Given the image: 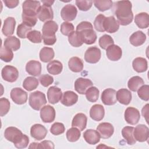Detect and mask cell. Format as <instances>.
<instances>
[{
  "label": "cell",
  "instance_id": "25",
  "mask_svg": "<svg viewBox=\"0 0 149 149\" xmlns=\"http://www.w3.org/2000/svg\"><path fill=\"white\" fill-rule=\"evenodd\" d=\"M16 26V20L13 17H7L3 22V27L2 29V33L5 36L9 37L12 35L15 31Z\"/></svg>",
  "mask_w": 149,
  "mask_h": 149
},
{
  "label": "cell",
  "instance_id": "51",
  "mask_svg": "<svg viewBox=\"0 0 149 149\" xmlns=\"http://www.w3.org/2000/svg\"><path fill=\"white\" fill-rule=\"evenodd\" d=\"M10 102L6 98H1L0 99V115L3 116L8 113L10 109Z\"/></svg>",
  "mask_w": 149,
  "mask_h": 149
},
{
  "label": "cell",
  "instance_id": "39",
  "mask_svg": "<svg viewBox=\"0 0 149 149\" xmlns=\"http://www.w3.org/2000/svg\"><path fill=\"white\" fill-rule=\"evenodd\" d=\"M38 86V80L32 76L27 77L23 81V87L27 91H31L35 90Z\"/></svg>",
  "mask_w": 149,
  "mask_h": 149
},
{
  "label": "cell",
  "instance_id": "57",
  "mask_svg": "<svg viewBox=\"0 0 149 149\" xmlns=\"http://www.w3.org/2000/svg\"><path fill=\"white\" fill-rule=\"evenodd\" d=\"M141 113H142V115L144 116V118H145L147 123H148V104H147L145 106H144V107L143 108V109H142V110H141Z\"/></svg>",
  "mask_w": 149,
  "mask_h": 149
},
{
  "label": "cell",
  "instance_id": "7",
  "mask_svg": "<svg viewBox=\"0 0 149 149\" xmlns=\"http://www.w3.org/2000/svg\"><path fill=\"white\" fill-rule=\"evenodd\" d=\"M125 119L130 125H134L137 124L140 118V114L139 110L134 107H127L125 111Z\"/></svg>",
  "mask_w": 149,
  "mask_h": 149
},
{
  "label": "cell",
  "instance_id": "38",
  "mask_svg": "<svg viewBox=\"0 0 149 149\" xmlns=\"http://www.w3.org/2000/svg\"><path fill=\"white\" fill-rule=\"evenodd\" d=\"M68 41L70 44L74 47H79L84 43L80 33L76 31H73L68 36Z\"/></svg>",
  "mask_w": 149,
  "mask_h": 149
},
{
  "label": "cell",
  "instance_id": "46",
  "mask_svg": "<svg viewBox=\"0 0 149 149\" xmlns=\"http://www.w3.org/2000/svg\"><path fill=\"white\" fill-rule=\"evenodd\" d=\"M27 38L33 43H41L42 39V35L39 31L31 30L28 33Z\"/></svg>",
  "mask_w": 149,
  "mask_h": 149
},
{
  "label": "cell",
  "instance_id": "58",
  "mask_svg": "<svg viewBox=\"0 0 149 149\" xmlns=\"http://www.w3.org/2000/svg\"><path fill=\"white\" fill-rule=\"evenodd\" d=\"M41 2L43 3V5H44L51 6L55 1H42Z\"/></svg>",
  "mask_w": 149,
  "mask_h": 149
},
{
  "label": "cell",
  "instance_id": "47",
  "mask_svg": "<svg viewBox=\"0 0 149 149\" xmlns=\"http://www.w3.org/2000/svg\"><path fill=\"white\" fill-rule=\"evenodd\" d=\"M31 31V27L27 26L23 23L20 24L17 28V36L21 38H27L28 33Z\"/></svg>",
  "mask_w": 149,
  "mask_h": 149
},
{
  "label": "cell",
  "instance_id": "42",
  "mask_svg": "<svg viewBox=\"0 0 149 149\" xmlns=\"http://www.w3.org/2000/svg\"><path fill=\"white\" fill-rule=\"evenodd\" d=\"M80 130L74 127L69 129L66 133V138L70 142H74L77 141L80 137Z\"/></svg>",
  "mask_w": 149,
  "mask_h": 149
},
{
  "label": "cell",
  "instance_id": "54",
  "mask_svg": "<svg viewBox=\"0 0 149 149\" xmlns=\"http://www.w3.org/2000/svg\"><path fill=\"white\" fill-rule=\"evenodd\" d=\"M76 5L79 9V10L82 11H87L89 10L93 5V1H86V0H77L76 1Z\"/></svg>",
  "mask_w": 149,
  "mask_h": 149
},
{
  "label": "cell",
  "instance_id": "44",
  "mask_svg": "<svg viewBox=\"0 0 149 149\" xmlns=\"http://www.w3.org/2000/svg\"><path fill=\"white\" fill-rule=\"evenodd\" d=\"M13 58V51L10 49L5 47L2 46L0 51V58L1 60L5 62H10Z\"/></svg>",
  "mask_w": 149,
  "mask_h": 149
},
{
  "label": "cell",
  "instance_id": "31",
  "mask_svg": "<svg viewBox=\"0 0 149 149\" xmlns=\"http://www.w3.org/2000/svg\"><path fill=\"white\" fill-rule=\"evenodd\" d=\"M134 70L138 73L144 72L147 70V61L142 57L136 58L132 62Z\"/></svg>",
  "mask_w": 149,
  "mask_h": 149
},
{
  "label": "cell",
  "instance_id": "33",
  "mask_svg": "<svg viewBox=\"0 0 149 149\" xmlns=\"http://www.w3.org/2000/svg\"><path fill=\"white\" fill-rule=\"evenodd\" d=\"M55 53L52 48L43 47L40 51L39 56L40 60L43 62H48L51 61L54 58Z\"/></svg>",
  "mask_w": 149,
  "mask_h": 149
},
{
  "label": "cell",
  "instance_id": "53",
  "mask_svg": "<svg viewBox=\"0 0 149 149\" xmlns=\"http://www.w3.org/2000/svg\"><path fill=\"white\" fill-rule=\"evenodd\" d=\"M74 31V26L72 23L68 22H64L61 26V32L62 34L68 36Z\"/></svg>",
  "mask_w": 149,
  "mask_h": 149
},
{
  "label": "cell",
  "instance_id": "41",
  "mask_svg": "<svg viewBox=\"0 0 149 149\" xmlns=\"http://www.w3.org/2000/svg\"><path fill=\"white\" fill-rule=\"evenodd\" d=\"M22 17L23 23L30 27L34 26L37 22V15L36 14L22 13Z\"/></svg>",
  "mask_w": 149,
  "mask_h": 149
},
{
  "label": "cell",
  "instance_id": "5",
  "mask_svg": "<svg viewBox=\"0 0 149 149\" xmlns=\"http://www.w3.org/2000/svg\"><path fill=\"white\" fill-rule=\"evenodd\" d=\"M2 79L8 82H15L19 77V71L17 69L11 65L5 66L1 70Z\"/></svg>",
  "mask_w": 149,
  "mask_h": 149
},
{
  "label": "cell",
  "instance_id": "15",
  "mask_svg": "<svg viewBox=\"0 0 149 149\" xmlns=\"http://www.w3.org/2000/svg\"><path fill=\"white\" fill-rule=\"evenodd\" d=\"M37 15L38 19L42 22L52 20L54 18V12L51 6L44 5L40 7Z\"/></svg>",
  "mask_w": 149,
  "mask_h": 149
},
{
  "label": "cell",
  "instance_id": "36",
  "mask_svg": "<svg viewBox=\"0 0 149 149\" xmlns=\"http://www.w3.org/2000/svg\"><path fill=\"white\" fill-rule=\"evenodd\" d=\"M3 45L12 51H16L20 47V41L19 38L15 36H9L5 40Z\"/></svg>",
  "mask_w": 149,
  "mask_h": 149
},
{
  "label": "cell",
  "instance_id": "16",
  "mask_svg": "<svg viewBox=\"0 0 149 149\" xmlns=\"http://www.w3.org/2000/svg\"><path fill=\"white\" fill-rule=\"evenodd\" d=\"M93 82L91 80L86 78L79 77L74 82V89L80 94H85L86 90L93 86Z\"/></svg>",
  "mask_w": 149,
  "mask_h": 149
},
{
  "label": "cell",
  "instance_id": "30",
  "mask_svg": "<svg viewBox=\"0 0 149 149\" xmlns=\"http://www.w3.org/2000/svg\"><path fill=\"white\" fill-rule=\"evenodd\" d=\"M134 22L140 29H146L149 26V16L146 12H141L135 16Z\"/></svg>",
  "mask_w": 149,
  "mask_h": 149
},
{
  "label": "cell",
  "instance_id": "4",
  "mask_svg": "<svg viewBox=\"0 0 149 149\" xmlns=\"http://www.w3.org/2000/svg\"><path fill=\"white\" fill-rule=\"evenodd\" d=\"M29 105L34 110H40L47 103L45 95L41 91H36L29 96Z\"/></svg>",
  "mask_w": 149,
  "mask_h": 149
},
{
  "label": "cell",
  "instance_id": "24",
  "mask_svg": "<svg viewBox=\"0 0 149 149\" xmlns=\"http://www.w3.org/2000/svg\"><path fill=\"white\" fill-rule=\"evenodd\" d=\"M104 108L101 104L93 105L90 110V118L95 121L101 120L104 118Z\"/></svg>",
  "mask_w": 149,
  "mask_h": 149
},
{
  "label": "cell",
  "instance_id": "10",
  "mask_svg": "<svg viewBox=\"0 0 149 149\" xmlns=\"http://www.w3.org/2000/svg\"><path fill=\"white\" fill-rule=\"evenodd\" d=\"M101 51L96 47H89L84 54V59L89 63H96L101 58Z\"/></svg>",
  "mask_w": 149,
  "mask_h": 149
},
{
  "label": "cell",
  "instance_id": "28",
  "mask_svg": "<svg viewBox=\"0 0 149 149\" xmlns=\"http://www.w3.org/2000/svg\"><path fill=\"white\" fill-rule=\"evenodd\" d=\"M116 98L120 104L127 105L132 100V93L126 88H121L116 91Z\"/></svg>",
  "mask_w": 149,
  "mask_h": 149
},
{
  "label": "cell",
  "instance_id": "32",
  "mask_svg": "<svg viewBox=\"0 0 149 149\" xmlns=\"http://www.w3.org/2000/svg\"><path fill=\"white\" fill-rule=\"evenodd\" d=\"M83 62L82 60L77 56L72 57L68 62V66L73 72H80L83 69Z\"/></svg>",
  "mask_w": 149,
  "mask_h": 149
},
{
  "label": "cell",
  "instance_id": "55",
  "mask_svg": "<svg viewBox=\"0 0 149 149\" xmlns=\"http://www.w3.org/2000/svg\"><path fill=\"white\" fill-rule=\"evenodd\" d=\"M38 80H39L42 86L45 87L51 85L54 82L53 77L51 76V75H49V74H41L39 77Z\"/></svg>",
  "mask_w": 149,
  "mask_h": 149
},
{
  "label": "cell",
  "instance_id": "35",
  "mask_svg": "<svg viewBox=\"0 0 149 149\" xmlns=\"http://www.w3.org/2000/svg\"><path fill=\"white\" fill-rule=\"evenodd\" d=\"M133 131L134 127L132 126H125L122 130V135L129 145H133L136 142L133 136Z\"/></svg>",
  "mask_w": 149,
  "mask_h": 149
},
{
  "label": "cell",
  "instance_id": "23",
  "mask_svg": "<svg viewBox=\"0 0 149 149\" xmlns=\"http://www.w3.org/2000/svg\"><path fill=\"white\" fill-rule=\"evenodd\" d=\"M40 6V2L39 1L26 0L22 4V12L37 14Z\"/></svg>",
  "mask_w": 149,
  "mask_h": 149
},
{
  "label": "cell",
  "instance_id": "12",
  "mask_svg": "<svg viewBox=\"0 0 149 149\" xmlns=\"http://www.w3.org/2000/svg\"><path fill=\"white\" fill-rule=\"evenodd\" d=\"M116 90L108 88L104 90L101 94V101L103 104L106 105H114L116 101Z\"/></svg>",
  "mask_w": 149,
  "mask_h": 149
},
{
  "label": "cell",
  "instance_id": "8",
  "mask_svg": "<svg viewBox=\"0 0 149 149\" xmlns=\"http://www.w3.org/2000/svg\"><path fill=\"white\" fill-rule=\"evenodd\" d=\"M133 136L136 141L139 142L146 141L148 139L149 129L143 124L138 125L134 128Z\"/></svg>",
  "mask_w": 149,
  "mask_h": 149
},
{
  "label": "cell",
  "instance_id": "19",
  "mask_svg": "<svg viewBox=\"0 0 149 149\" xmlns=\"http://www.w3.org/2000/svg\"><path fill=\"white\" fill-rule=\"evenodd\" d=\"M119 25L118 21L113 16L105 17L104 22V28L107 33H114L116 32L119 28Z\"/></svg>",
  "mask_w": 149,
  "mask_h": 149
},
{
  "label": "cell",
  "instance_id": "49",
  "mask_svg": "<svg viewBox=\"0 0 149 149\" xmlns=\"http://www.w3.org/2000/svg\"><path fill=\"white\" fill-rule=\"evenodd\" d=\"M105 19V16L102 14H99L96 16L94 22V26L95 30L99 32H104L105 30L104 28V22Z\"/></svg>",
  "mask_w": 149,
  "mask_h": 149
},
{
  "label": "cell",
  "instance_id": "2",
  "mask_svg": "<svg viewBox=\"0 0 149 149\" xmlns=\"http://www.w3.org/2000/svg\"><path fill=\"white\" fill-rule=\"evenodd\" d=\"M4 137L8 141L13 143L17 148H24L29 143V137L23 134L22 131L16 127H7L4 132Z\"/></svg>",
  "mask_w": 149,
  "mask_h": 149
},
{
  "label": "cell",
  "instance_id": "45",
  "mask_svg": "<svg viewBox=\"0 0 149 149\" xmlns=\"http://www.w3.org/2000/svg\"><path fill=\"white\" fill-rule=\"evenodd\" d=\"M99 45L103 49H107V48L111 45L114 44L113 38L108 34H104L101 36L99 39Z\"/></svg>",
  "mask_w": 149,
  "mask_h": 149
},
{
  "label": "cell",
  "instance_id": "27",
  "mask_svg": "<svg viewBox=\"0 0 149 149\" xmlns=\"http://www.w3.org/2000/svg\"><path fill=\"white\" fill-rule=\"evenodd\" d=\"M85 141L91 145L96 144L100 140V135L97 130L94 129H87L83 133Z\"/></svg>",
  "mask_w": 149,
  "mask_h": 149
},
{
  "label": "cell",
  "instance_id": "37",
  "mask_svg": "<svg viewBox=\"0 0 149 149\" xmlns=\"http://www.w3.org/2000/svg\"><path fill=\"white\" fill-rule=\"evenodd\" d=\"M144 82L143 79L138 76H135L131 77L127 83L128 88L132 91H137L138 89L144 85Z\"/></svg>",
  "mask_w": 149,
  "mask_h": 149
},
{
  "label": "cell",
  "instance_id": "18",
  "mask_svg": "<svg viewBox=\"0 0 149 149\" xmlns=\"http://www.w3.org/2000/svg\"><path fill=\"white\" fill-rule=\"evenodd\" d=\"M62 93L60 88L56 86L50 87L47 91L48 102L52 104L58 103L62 98Z\"/></svg>",
  "mask_w": 149,
  "mask_h": 149
},
{
  "label": "cell",
  "instance_id": "22",
  "mask_svg": "<svg viewBox=\"0 0 149 149\" xmlns=\"http://www.w3.org/2000/svg\"><path fill=\"white\" fill-rule=\"evenodd\" d=\"M78 101V95L72 91H66L63 93L61 102L66 106L70 107L75 104Z\"/></svg>",
  "mask_w": 149,
  "mask_h": 149
},
{
  "label": "cell",
  "instance_id": "26",
  "mask_svg": "<svg viewBox=\"0 0 149 149\" xmlns=\"http://www.w3.org/2000/svg\"><path fill=\"white\" fill-rule=\"evenodd\" d=\"M87 121V118L85 114L78 113L73 118L72 126L79 129L80 131H83L86 127Z\"/></svg>",
  "mask_w": 149,
  "mask_h": 149
},
{
  "label": "cell",
  "instance_id": "40",
  "mask_svg": "<svg viewBox=\"0 0 149 149\" xmlns=\"http://www.w3.org/2000/svg\"><path fill=\"white\" fill-rule=\"evenodd\" d=\"M99 90L94 86H91L89 87L86 91V97L87 100L91 102H94L97 101L99 98Z\"/></svg>",
  "mask_w": 149,
  "mask_h": 149
},
{
  "label": "cell",
  "instance_id": "34",
  "mask_svg": "<svg viewBox=\"0 0 149 149\" xmlns=\"http://www.w3.org/2000/svg\"><path fill=\"white\" fill-rule=\"evenodd\" d=\"M47 69L49 74L57 75L61 73L63 69V65L60 61L58 60H54L51 61L47 65Z\"/></svg>",
  "mask_w": 149,
  "mask_h": 149
},
{
  "label": "cell",
  "instance_id": "56",
  "mask_svg": "<svg viewBox=\"0 0 149 149\" xmlns=\"http://www.w3.org/2000/svg\"><path fill=\"white\" fill-rule=\"evenodd\" d=\"M3 2L5 6L10 9L16 7L19 3V1L18 0H3Z\"/></svg>",
  "mask_w": 149,
  "mask_h": 149
},
{
  "label": "cell",
  "instance_id": "1",
  "mask_svg": "<svg viewBox=\"0 0 149 149\" xmlns=\"http://www.w3.org/2000/svg\"><path fill=\"white\" fill-rule=\"evenodd\" d=\"M132 7V3L129 1H120L115 3V15L119 24L127 26L132 23L133 19Z\"/></svg>",
  "mask_w": 149,
  "mask_h": 149
},
{
  "label": "cell",
  "instance_id": "50",
  "mask_svg": "<svg viewBox=\"0 0 149 149\" xmlns=\"http://www.w3.org/2000/svg\"><path fill=\"white\" fill-rule=\"evenodd\" d=\"M65 127L62 123L55 122L52 125L50 128L51 133L55 136L61 134L65 132Z\"/></svg>",
  "mask_w": 149,
  "mask_h": 149
},
{
  "label": "cell",
  "instance_id": "29",
  "mask_svg": "<svg viewBox=\"0 0 149 149\" xmlns=\"http://www.w3.org/2000/svg\"><path fill=\"white\" fill-rule=\"evenodd\" d=\"M146 40V34L141 31H137L133 33L129 37V41L132 45L139 47L143 45Z\"/></svg>",
  "mask_w": 149,
  "mask_h": 149
},
{
  "label": "cell",
  "instance_id": "6",
  "mask_svg": "<svg viewBox=\"0 0 149 149\" xmlns=\"http://www.w3.org/2000/svg\"><path fill=\"white\" fill-rule=\"evenodd\" d=\"M10 96L12 101L18 105L24 104L27 100V93L20 87L12 89Z\"/></svg>",
  "mask_w": 149,
  "mask_h": 149
},
{
  "label": "cell",
  "instance_id": "14",
  "mask_svg": "<svg viewBox=\"0 0 149 149\" xmlns=\"http://www.w3.org/2000/svg\"><path fill=\"white\" fill-rule=\"evenodd\" d=\"M58 29V25L57 23L53 21L49 20L46 22L42 29V37H55V33Z\"/></svg>",
  "mask_w": 149,
  "mask_h": 149
},
{
  "label": "cell",
  "instance_id": "17",
  "mask_svg": "<svg viewBox=\"0 0 149 149\" xmlns=\"http://www.w3.org/2000/svg\"><path fill=\"white\" fill-rule=\"evenodd\" d=\"M47 132V129L41 124H34L30 129L31 136L37 140H43L45 137Z\"/></svg>",
  "mask_w": 149,
  "mask_h": 149
},
{
  "label": "cell",
  "instance_id": "11",
  "mask_svg": "<svg viewBox=\"0 0 149 149\" xmlns=\"http://www.w3.org/2000/svg\"><path fill=\"white\" fill-rule=\"evenodd\" d=\"M40 117L44 123H51L55 118V110L49 105L44 106L40 109Z\"/></svg>",
  "mask_w": 149,
  "mask_h": 149
},
{
  "label": "cell",
  "instance_id": "13",
  "mask_svg": "<svg viewBox=\"0 0 149 149\" xmlns=\"http://www.w3.org/2000/svg\"><path fill=\"white\" fill-rule=\"evenodd\" d=\"M97 130L99 133L101 138L107 139L112 136L114 132V128L111 123L102 122L98 125Z\"/></svg>",
  "mask_w": 149,
  "mask_h": 149
},
{
  "label": "cell",
  "instance_id": "21",
  "mask_svg": "<svg viewBox=\"0 0 149 149\" xmlns=\"http://www.w3.org/2000/svg\"><path fill=\"white\" fill-rule=\"evenodd\" d=\"M26 70L33 76H38L41 72V64L37 61L31 60L26 63Z\"/></svg>",
  "mask_w": 149,
  "mask_h": 149
},
{
  "label": "cell",
  "instance_id": "9",
  "mask_svg": "<svg viewBox=\"0 0 149 149\" xmlns=\"http://www.w3.org/2000/svg\"><path fill=\"white\" fill-rule=\"evenodd\" d=\"M77 14L76 8L72 5L68 4L63 7L61 11V16L65 22H70L73 20Z\"/></svg>",
  "mask_w": 149,
  "mask_h": 149
},
{
  "label": "cell",
  "instance_id": "48",
  "mask_svg": "<svg viewBox=\"0 0 149 149\" xmlns=\"http://www.w3.org/2000/svg\"><path fill=\"white\" fill-rule=\"evenodd\" d=\"M29 148H54L53 142L49 140H44L41 143H32L29 147Z\"/></svg>",
  "mask_w": 149,
  "mask_h": 149
},
{
  "label": "cell",
  "instance_id": "52",
  "mask_svg": "<svg viewBox=\"0 0 149 149\" xmlns=\"http://www.w3.org/2000/svg\"><path fill=\"white\" fill-rule=\"evenodd\" d=\"M138 96L143 100L147 101L149 100V86L145 84L141 86L137 90Z\"/></svg>",
  "mask_w": 149,
  "mask_h": 149
},
{
  "label": "cell",
  "instance_id": "20",
  "mask_svg": "<svg viewBox=\"0 0 149 149\" xmlns=\"http://www.w3.org/2000/svg\"><path fill=\"white\" fill-rule=\"evenodd\" d=\"M106 50L107 58L112 61H117L119 60L122 57V49L117 45H111L107 48Z\"/></svg>",
  "mask_w": 149,
  "mask_h": 149
},
{
  "label": "cell",
  "instance_id": "3",
  "mask_svg": "<svg viewBox=\"0 0 149 149\" xmlns=\"http://www.w3.org/2000/svg\"><path fill=\"white\" fill-rule=\"evenodd\" d=\"M76 31L80 33L84 43L88 45L95 43L97 40V34L90 22L87 21L80 22L76 27Z\"/></svg>",
  "mask_w": 149,
  "mask_h": 149
},
{
  "label": "cell",
  "instance_id": "43",
  "mask_svg": "<svg viewBox=\"0 0 149 149\" xmlns=\"http://www.w3.org/2000/svg\"><path fill=\"white\" fill-rule=\"evenodd\" d=\"M93 3L94 6L101 12L109 10L113 4L112 1L111 0H95Z\"/></svg>",
  "mask_w": 149,
  "mask_h": 149
}]
</instances>
